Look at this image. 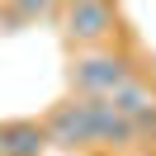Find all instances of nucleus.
Here are the masks:
<instances>
[{"label": "nucleus", "instance_id": "1", "mask_svg": "<svg viewBox=\"0 0 156 156\" xmlns=\"http://www.w3.org/2000/svg\"><path fill=\"white\" fill-rule=\"evenodd\" d=\"M133 76H137V62L128 52H85L71 62V90L76 95H109Z\"/></svg>", "mask_w": 156, "mask_h": 156}, {"label": "nucleus", "instance_id": "2", "mask_svg": "<svg viewBox=\"0 0 156 156\" xmlns=\"http://www.w3.org/2000/svg\"><path fill=\"white\" fill-rule=\"evenodd\" d=\"M43 123H48L52 147H62V151H85V147H95V95L62 99Z\"/></svg>", "mask_w": 156, "mask_h": 156}, {"label": "nucleus", "instance_id": "3", "mask_svg": "<svg viewBox=\"0 0 156 156\" xmlns=\"http://www.w3.org/2000/svg\"><path fill=\"white\" fill-rule=\"evenodd\" d=\"M109 33H118V5L114 0H80L66 5V38L76 48H95Z\"/></svg>", "mask_w": 156, "mask_h": 156}, {"label": "nucleus", "instance_id": "4", "mask_svg": "<svg viewBox=\"0 0 156 156\" xmlns=\"http://www.w3.org/2000/svg\"><path fill=\"white\" fill-rule=\"evenodd\" d=\"M48 147H52L48 123H38V118L0 123V156H48Z\"/></svg>", "mask_w": 156, "mask_h": 156}, {"label": "nucleus", "instance_id": "5", "mask_svg": "<svg viewBox=\"0 0 156 156\" xmlns=\"http://www.w3.org/2000/svg\"><path fill=\"white\" fill-rule=\"evenodd\" d=\"M109 104H114L118 114H128V118H133V114H142V109L151 104V85H147L142 76H133V80H123L118 90H109Z\"/></svg>", "mask_w": 156, "mask_h": 156}, {"label": "nucleus", "instance_id": "6", "mask_svg": "<svg viewBox=\"0 0 156 156\" xmlns=\"http://www.w3.org/2000/svg\"><path fill=\"white\" fill-rule=\"evenodd\" d=\"M52 10H57V0H5V33L24 29L33 19H48Z\"/></svg>", "mask_w": 156, "mask_h": 156}, {"label": "nucleus", "instance_id": "7", "mask_svg": "<svg viewBox=\"0 0 156 156\" xmlns=\"http://www.w3.org/2000/svg\"><path fill=\"white\" fill-rule=\"evenodd\" d=\"M133 128H137V142H147V147L156 142V99L142 109V114H133Z\"/></svg>", "mask_w": 156, "mask_h": 156}, {"label": "nucleus", "instance_id": "8", "mask_svg": "<svg viewBox=\"0 0 156 156\" xmlns=\"http://www.w3.org/2000/svg\"><path fill=\"white\" fill-rule=\"evenodd\" d=\"M0 33H5V0H0Z\"/></svg>", "mask_w": 156, "mask_h": 156}, {"label": "nucleus", "instance_id": "9", "mask_svg": "<svg viewBox=\"0 0 156 156\" xmlns=\"http://www.w3.org/2000/svg\"><path fill=\"white\" fill-rule=\"evenodd\" d=\"M62 5H80V0H62Z\"/></svg>", "mask_w": 156, "mask_h": 156}, {"label": "nucleus", "instance_id": "10", "mask_svg": "<svg viewBox=\"0 0 156 156\" xmlns=\"http://www.w3.org/2000/svg\"><path fill=\"white\" fill-rule=\"evenodd\" d=\"M151 99H156V80H151Z\"/></svg>", "mask_w": 156, "mask_h": 156}]
</instances>
